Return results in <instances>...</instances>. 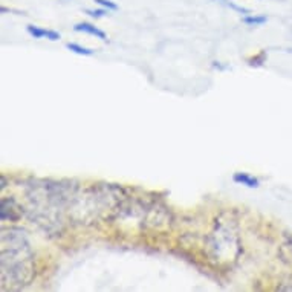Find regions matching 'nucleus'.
<instances>
[{"label": "nucleus", "instance_id": "nucleus-8", "mask_svg": "<svg viewBox=\"0 0 292 292\" xmlns=\"http://www.w3.org/2000/svg\"><path fill=\"white\" fill-rule=\"evenodd\" d=\"M223 3H225L226 6L233 8V9H234V11H237V12H242V14H249V9L242 8V6H237L236 3H233V2H230V0H223Z\"/></svg>", "mask_w": 292, "mask_h": 292}, {"label": "nucleus", "instance_id": "nucleus-4", "mask_svg": "<svg viewBox=\"0 0 292 292\" xmlns=\"http://www.w3.org/2000/svg\"><path fill=\"white\" fill-rule=\"evenodd\" d=\"M266 20H268L266 15H246V17H243L242 22L249 26H260V25H265Z\"/></svg>", "mask_w": 292, "mask_h": 292}, {"label": "nucleus", "instance_id": "nucleus-2", "mask_svg": "<svg viewBox=\"0 0 292 292\" xmlns=\"http://www.w3.org/2000/svg\"><path fill=\"white\" fill-rule=\"evenodd\" d=\"M233 181L237 182V184H242V185H246L249 189H259L260 187V181L248 173H243V172H237L234 173L233 176Z\"/></svg>", "mask_w": 292, "mask_h": 292}, {"label": "nucleus", "instance_id": "nucleus-3", "mask_svg": "<svg viewBox=\"0 0 292 292\" xmlns=\"http://www.w3.org/2000/svg\"><path fill=\"white\" fill-rule=\"evenodd\" d=\"M74 29H75L77 32H86V34H91V35L97 37V38H99V40H107L106 34H104L101 29H98L97 26H94V25H91V23H86V22L75 25V26H74Z\"/></svg>", "mask_w": 292, "mask_h": 292}, {"label": "nucleus", "instance_id": "nucleus-5", "mask_svg": "<svg viewBox=\"0 0 292 292\" xmlns=\"http://www.w3.org/2000/svg\"><path fill=\"white\" fill-rule=\"evenodd\" d=\"M66 48H68L69 51H72V52L78 54V55H86V57L94 55V49L83 48V46H80V45H77V43H68V45H66Z\"/></svg>", "mask_w": 292, "mask_h": 292}, {"label": "nucleus", "instance_id": "nucleus-7", "mask_svg": "<svg viewBox=\"0 0 292 292\" xmlns=\"http://www.w3.org/2000/svg\"><path fill=\"white\" fill-rule=\"evenodd\" d=\"M98 5H101L102 8H107V9H110V11H116L118 9V5L116 3H113V2H110V0H95Z\"/></svg>", "mask_w": 292, "mask_h": 292}, {"label": "nucleus", "instance_id": "nucleus-6", "mask_svg": "<svg viewBox=\"0 0 292 292\" xmlns=\"http://www.w3.org/2000/svg\"><path fill=\"white\" fill-rule=\"evenodd\" d=\"M107 8H102V9H86V14L88 15H91V17H94V18H101V17H104L106 14H107Z\"/></svg>", "mask_w": 292, "mask_h": 292}, {"label": "nucleus", "instance_id": "nucleus-1", "mask_svg": "<svg viewBox=\"0 0 292 292\" xmlns=\"http://www.w3.org/2000/svg\"><path fill=\"white\" fill-rule=\"evenodd\" d=\"M26 31H28L34 38H43V37H46V38L51 40V41L60 40V34H58L57 31L43 29V28H38V26H34V25H29V26L26 28Z\"/></svg>", "mask_w": 292, "mask_h": 292}]
</instances>
